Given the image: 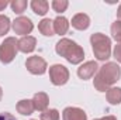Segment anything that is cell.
<instances>
[{
	"mask_svg": "<svg viewBox=\"0 0 121 120\" xmlns=\"http://www.w3.org/2000/svg\"><path fill=\"white\" fill-rule=\"evenodd\" d=\"M55 51L56 54L63 57L65 60L73 65L80 64L85 58V51L80 45H78L75 41L69 40V38H62L56 42L55 45Z\"/></svg>",
	"mask_w": 121,
	"mask_h": 120,
	"instance_id": "2",
	"label": "cell"
},
{
	"mask_svg": "<svg viewBox=\"0 0 121 120\" xmlns=\"http://www.w3.org/2000/svg\"><path fill=\"white\" fill-rule=\"evenodd\" d=\"M31 9H32V11L35 14L44 16V14H47V11L49 9V4L45 0H32L31 1Z\"/></svg>",
	"mask_w": 121,
	"mask_h": 120,
	"instance_id": "15",
	"label": "cell"
},
{
	"mask_svg": "<svg viewBox=\"0 0 121 120\" xmlns=\"http://www.w3.org/2000/svg\"><path fill=\"white\" fill-rule=\"evenodd\" d=\"M38 30L41 31V34H44L45 37H52L54 35V21L49 18H44L39 21L38 24Z\"/></svg>",
	"mask_w": 121,
	"mask_h": 120,
	"instance_id": "14",
	"label": "cell"
},
{
	"mask_svg": "<svg viewBox=\"0 0 121 120\" xmlns=\"http://www.w3.org/2000/svg\"><path fill=\"white\" fill-rule=\"evenodd\" d=\"M26 66H27V69L30 71L32 75H42V74H45V71L48 68L45 60L41 58V57H38V55H34V57L27 58Z\"/></svg>",
	"mask_w": 121,
	"mask_h": 120,
	"instance_id": "6",
	"label": "cell"
},
{
	"mask_svg": "<svg viewBox=\"0 0 121 120\" xmlns=\"http://www.w3.org/2000/svg\"><path fill=\"white\" fill-rule=\"evenodd\" d=\"M107 100L111 105H120L121 103V88H110L106 93Z\"/></svg>",
	"mask_w": 121,
	"mask_h": 120,
	"instance_id": "17",
	"label": "cell"
},
{
	"mask_svg": "<svg viewBox=\"0 0 121 120\" xmlns=\"http://www.w3.org/2000/svg\"><path fill=\"white\" fill-rule=\"evenodd\" d=\"M114 58L117 60V62L121 64V42L114 47Z\"/></svg>",
	"mask_w": 121,
	"mask_h": 120,
	"instance_id": "23",
	"label": "cell"
},
{
	"mask_svg": "<svg viewBox=\"0 0 121 120\" xmlns=\"http://www.w3.org/2000/svg\"><path fill=\"white\" fill-rule=\"evenodd\" d=\"M41 120H59V112L56 109H47L41 113Z\"/></svg>",
	"mask_w": 121,
	"mask_h": 120,
	"instance_id": "19",
	"label": "cell"
},
{
	"mask_svg": "<svg viewBox=\"0 0 121 120\" xmlns=\"http://www.w3.org/2000/svg\"><path fill=\"white\" fill-rule=\"evenodd\" d=\"M63 120H87L85 110L79 107H66L62 113Z\"/></svg>",
	"mask_w": 121,
	"mask_h": 120,
	"instance_id": "10",
	"label": "cell"
},
{
	"mask_svg": "<svg viewBox=\"0 0 121 120\" xmlns=\"http://www.w3.org/2000/svg\"><path fill=\"white\" fill-rule=\"evenodd\" d=\"M9 30H10V18L7 16L0 14V37L7 34Z\"/></svg>",
	"mask_w": 121,
	"mask_h": 120,
	"instance_id": "20",
	"label": "cell"
},
{
	"mask_svg": "<svg viewBox=\"0 0 121 120\" xmlns=\"http://www.w3.org/2000/svg\"><path fill=\"white\" fill-rule=\"evenodd\" d=\"M68 6H69L68 0H54V1H52V9H54L56 13L65 11V10L68 9Z\"/></svg>",
	"mask_w": 121,
	"mask_h": 120,
	"instance_id": "22",
	"label": "cell"
},
{
	"mask_svg": "<svg viewBox=\"0 0 121 120\" xmlns=\"http://www.w3.org/2000/svg\"><path fill=\"white\" fill-rule=\"evenodd\" d=\"M48 103H49V97H48V95L44 93V92H38V93H35L34 97H32V105H34V109H35V110H39V112L47 110Z\"/></svg>",
	"mask_w": 121,
	"mask_h": 120,
	"instance_id": "12",
	"label": "cell"
},
{
	"mask_svg": "<svg viewBox=\"0 0 121 120\" xmlns=\"http://www.w3.org/2000/svg\"><path fill=\"white\" fill-rule=\"evenodd\" d=\"M69 30V21L65 18V17H56L55 20H54V31L56 32V34H59V35H63V34H66Z\"/></svg>",
	"mask_w": 121,
	"mask_h": 120,
	"instance_id": "13",
	"label": "cell"
},
{
	"mask_svg": "<svg viewBox=\"0 0 121 120\" xmlns=\"http://www.w3.org/2000/svg\"><path fill=\"white\" fill-rule=\"evenodd\" d=\"M89 26H90V18H89L87 14L79 13V14L73 16V18H72V27L73 28L83 31V30H87Z\"/></svg>",
	"mask_w": 121,
	"mask_h": 120,
	"instance_id": "11",
	"label": "cell"
},
{
	"mask_svg": "<svg viewBox=\"0 0 121 120\" xmlns=\"http://www.w3.org/2000/svg\"><path fill=\"white\" fill-rule=\"evenodd\" d=\"M93 54L99 61H106L111 57V40L101 34V32H94L90 37Z\"/></svg>",
	"mask_w": 121,
	"mask_h": 120,
	"instance_id": "3",
	"label": "cell"
},
{
	"mask_svg": "<svg viewBox=\"0 0 121 120\" xmlns=\"http://www.w3.org/2000/svg\"><path fill=\"white\" fill-rule=\"evenodd\" d=\"M35 45H37V40L31 35H26V37H21L18 40V51L24 52V54H30L35 50Z\"/></svg>",
	"mask_w": 121,
	"mask_h": 120,
	"instance_id": "9",
	"label": "cell"
},
{
	"mask_svg": "<svg viewBox=\"0 0 121 120\" xmlns=\"http://www.w3.org/2000/svg\"><path fill=\"white\" fill-rule=\"evenodd\" d=\"M94 120H117L114 116H106V117H101V119H94Z\"/></svg>",
	"mask_w": 121,
	"mask_h": 120,
	"instance_id": "26",
	"label": "cell"
},
{
	"mask_svg": "<svg viewBox=\"0 0 121 120\" xmlns=\"http://www.w3.org/2000/svg\"><path fill=\"white\" fill-rule=\"evenodd\" d=\"M0 120H16V117L7 112H3V113H0Z\"/></svg>",
	"mask_w": 121,
	"mask_h": 120,
	"instance_id": "24",
	"label": "cell"
},
{
	"mask_svg": "<svg viewBox=\"0 0 121 120\" xmlns=\"http://www.w3.org/2000/svg\"><path fill=\"white\" fill-rule=\"evenodd\" d=\"M97 69H99V65H97L96 61H87V62H85L83 65H80L78 68V76L80 79H83V81L90 79L91 76H94Z\"/></svg>",
	"mask_w": 121,
	"mask_h": 120,
	"instance_id": "8",
	"label": "cell"
},
{
	"mask_svg": "<svg viewBox=\"0 0 121 120\" xmlns=\"http://www.w3.org/2000/svg\"><path fill=\"white\" fill-rule=\"evenodd\" d=\"M34 105H32V100H28V99H23L17 103V112L24 115V116H28L34 112Z\"/></svg>",
	"mask_w": 121,
	"mask_h": 120,
	"instance_id": "16",
	"label": "cell"
},
{
	"mask_svg": "<svg viewBox=\"0 0 121 120\" xmlns=\"http://www.w3.org/2000/svg\"><path fill=\"white\" fill-rule=\"evenodd\" d=\"M34 28V24L28 17H18L13 21V30L16 34H20L23 37H26L27 34H30Z\"/></svg>",
	"mask_w": 121,
	"mask_h": 120,
	"instance_id": "7",
	"label": "cell"
},
{
	"mask_svg": "<svg viewBox=\"0 0 121 120\" xmlns=\"http://www.w3.org/2000/svg\"><path fill=\"white\" fill-rule=\"evenodd\" d=\"M117 16H118V18H120V21H121V4H120V7H118V10H117Z\"/></svg>",
	"mask_w": 121,
	"mask_h": 120,
	"instance_id": "27",
	"label": "cell"
},
{
	"mask_svg": "<svg viewBox=\"0 0 121 120\" xmlns=\"http://www.w3.org/2000/svg\"><path fill=\"white\" fill-rule=\"evenodd\" d=\"M7 6H9V1H6V0H0V11L4 10Z\"/></svg>",
	"mask_w": 121,
	"mask_h": 120,
	"instance_id": "25",
	"label": "cell"
},
{
	"mask_svg": "<svg viewBox=\"0 0 121 120\" xmlns=\"http://www.w3.org/2000/svg\"><path fill=\"white\" fill-rule=\"evenodd\" d=\"M49 79L54 85L60 86L65 85L69 79V71L66 66L60 65V64H55L49 68Z\"/></svg>",
	"mask_w": 121,
	"mask_h": 120,
	"instance_id": "5",
	"label": "cell"
},
{
	"mask_svg": "<svg viewBox=\"0 0 121 120\" xmlns=\"http://www.w3.org/2000/svg\"><path fill=\"white\" fill-rule=\"evenodd\" d=\"M121 78V68L117 62H107L99 68L94 76V88L99 92H107Z\"/></svg>",
	"mask_w": 121,
	"mask_h": 120,
	"instance_id": "1",
	"label": "cell"
},
{
	"mask_svg": "<svg viewBox=\"0 0 121 120\" xmlns=\"http://www.w3.org/2000/svg\"><path fill=\"white\" fill-rule=\"evenodd\" d=\"M10 6H11L13 11L16 14H23L27 9V1L26 0H14V1L10 3Z\"/></svg>",
	"mask_w": 121,
	"mask_h": 120,
	"instance_id": "18",
	"label": "cell"
},
{
	"mask_svg": "<svg viewBox=\"0 0 121 120\" xmlns=\"http://www.w3.org/2000/svg\"><path fill=\"white\" fill-rule=\"evenodd\" d=\"M111 37L116 41L121 42V21L120 20H117V21H114L111 24Z\"/></svg>",
	"mask_w": 121,
	"mask_h": 120,
	"instance_id": "21",
	"label": "cell"
},
{
	"mask_svg": "<svg viewBox=\"0 0 121 120\" xmlns=\"http://www.w3.org/2000/svg\"><path fill=\"white\" fill-rule=\"evenodd\" d=\"M1 97H3V90H1V88H0V100H1Z\"/></svg>",
	"mask_w": 121,
	"mask_h": 120,
	"instance_id": "28",
	"label": "cell"
},
{
	"mask_svg": "<svg viewBox=\"0 0 121 120\" xmlns=\"http://www.w3.org/2000/svg\"><path fill=\"white\" fill-rule=\"evenodd\" d=\"M17 44H18V41L14 37H9L0 44V61L3 64H10L16 58L17 51H18Z\"/></svg>",
	"mask_w": 121,
	"mask_h": 120,
	"instance_id": "4",
	"label": "cell"
}]
</instances>
